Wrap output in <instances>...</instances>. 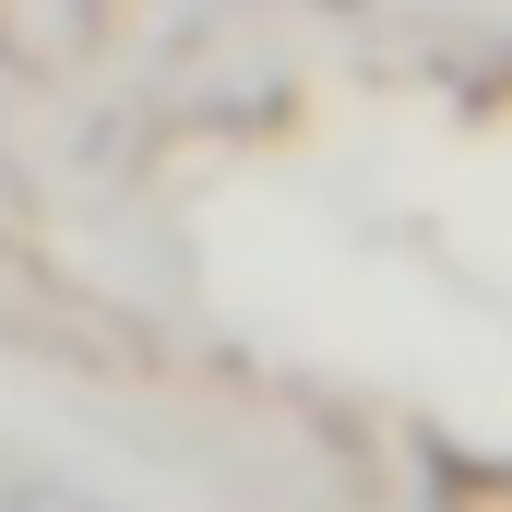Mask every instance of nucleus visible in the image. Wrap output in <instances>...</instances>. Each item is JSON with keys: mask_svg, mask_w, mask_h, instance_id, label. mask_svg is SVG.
<instances>
[{"mask_svg": "<svg viewBox=\"0 0 512 512\" xmlns=\"http://www.w3.org/2000/svg\"><path fill=\"white\" fill-rule=\"evenodd\" d=\"M0 512H120V501H96V489H48V477H36V489H0Z\"/></svg>", "mask_w": 512, "mask_h": 512, "instance_id": "f257e3e1", "label": "nucleus"}]
</instances>
